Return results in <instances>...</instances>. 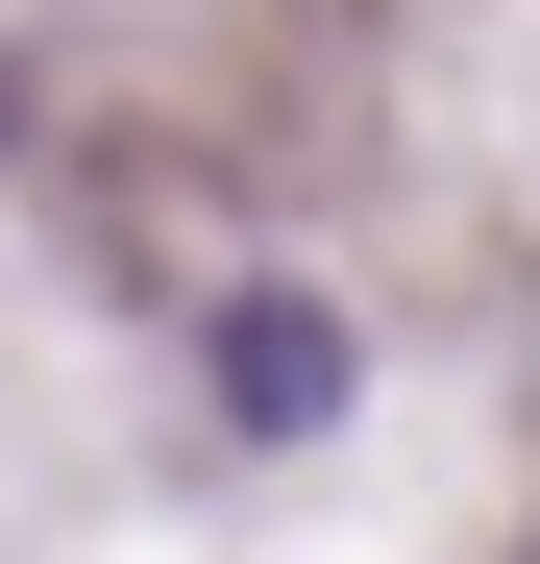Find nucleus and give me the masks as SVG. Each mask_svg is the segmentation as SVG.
I'll return each mask as SVG.
<instances>
[{
    "mask_svg": "<svg viewBox=\"0 0 540 564\" xmlns=\"http://www.w3.org/2000/svg\"><path fill=\"white\" fill-rule=\"evenodd\" d=\"M320 393H344V344H320L295 295H246V319H222V417H320Z\"/></svg>",
    "mask_w": 540,
    "mask_h": 564,
    "instance_id": "1",
    "label": "nucleus"
}]
</instances>
